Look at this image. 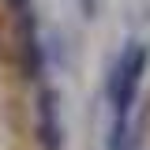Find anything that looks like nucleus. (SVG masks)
<instances>
[{"label": "nucleus", "mask_w": 150, "mask_h": 150, "mask_svg": "<svg viewBox=\"0 0 150 150\" xmlns=\"http://www.w3.org/2000/svg\"><path fill=\"white\" fill-rule=\"evenodd\" d=\"M34 139L41 150L64 146V124H60V94L56 86H38V112H34Z\"/></svg>", "instance_id": "obj_3"}, {"label": "nucleus", "mask_w": 150, "mask_h": 150, "mask_svg": "<svg viewBox=\"0 0 150 150\" xmlns=\"http://www.w3.org/2000/svg\"><path fill=\"white\" fill-rule=\"evenodd\" d=\"M79 8H83V15H86V19L98 15V0H79Z\"/></svg>", "instance_id": "obj_5"}, {"label": "nucleus", "mask_w": 150, "mask_h": 150, "mask_svg": "<svg viewBox=\"0 0 150 150\" xmlns=\"http://www.w3.org/2000/svg\"><path fill=\"white\" fill-rule=\"evenodd\" d=\"M15 45H19L15 53H19V71H23V79L41 83V75H45V45H41V38H38L34 8L23 11V15H15Z\"/></svg>", "instance_id": "obj_2"}, {"label": "nucleus", "mask_w": 150, "mask_h": 150, "mask_svg": "<svg viewBox=\"0 0 150 150\" xmlns=\"http://www.w3.org/2000/svg\"><path fill=\"white\" fill-rule=\"evenodd\" d=\"M8 4V11L11 15H23V11H30V0H4Z\"/></svg>", "instance_id": "obj_4"}, {"label": "nucleus", "mask_w": 150, "mask_h": 150, "mask_svg": "<svg viewBox=\"0 0 150 150\" xmlns=\"http://www.w3.org/2000/svg\"><path fill=\"white\" fill-rule=\"evenodd\" d=\"M150 60V45L143 41H128V49L120 53V60L109 68V79H105V98L112 105V116L128 124V112L135 105V94H139V79L146 71Z\"/></svg>", "instance_id": "obj_1"}]
</instances>
